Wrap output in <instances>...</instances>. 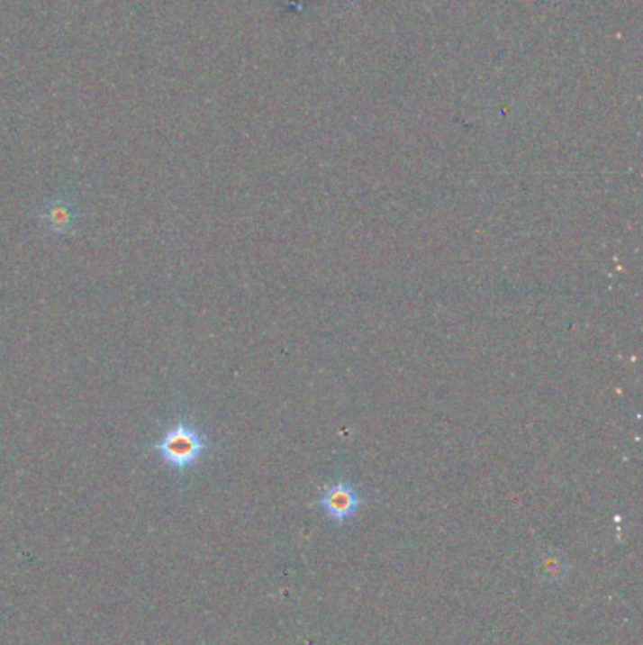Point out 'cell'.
Masks as SVG:
<instances>
[{
    "label": "cell",
    "mask_w": 643,
    "mask_h": 645,
    "mask_svg": "<svg viewBox=\"0 0 643 645\" xmlns=\"http://www.w3.org/2000/svg\"><path fill=\"white\" fill-rule=\"evenodd\" d=\"M42 221L46 229L51 231L53 234L70 232L76 225V212L72 203H68L65 196L50 200L42 212Z\"/></svg>",
    "instance_id": "3957f363"
},
{
    "label": "cell",
    "mask_w": 643,
    "mask_h": 645,
    "mask_svg": "<svg viewBox=\"0 0 643 645\" xmlns=\"http://www.w3.org/2000/svg\"><path fill=\"white\" fill-rule=\"evenodd\" d=\"M208 451V438L187 419H179L153 443V453L176 472H187Z\"/></svg>",
    "instance_id": "6da1fadb"
},
{
    "label": "cell",
    "mask_w": 643,
    "mask_h": 645,
    "mask_svg": "<svg viewBox=\"0 0 643 645\" xmlns=\"http://www.w3.org/2000/svg\"><path fill=\"white\" fill-rule=\"evenodd\" d=\"M536 572H538V579L541 583H549V586H555V583H560L570 574V562L565 555L558 551H546V553H541L538 559Z\"/></svg>",
    "instance_id": "277c9868"
},
{
    "label": "cell",
    "mask_w": 643,
    "mask_h": 645,
    "mask_svg": "<svg viewBox=\"0 0 643 645\" xmlns=\"http://www.w3.org/2000/svg\"><path fill=\"white\" fill-rule=\"evenodd\" d=\"M319 504L331 519H334L338 522H344L357 513V510L360 506V496H358L357 489L353 486H349V483L340 481L325 489Z\"/></svg>",
    "instance_id": "7a4b0ae2"
}]
</instances>
